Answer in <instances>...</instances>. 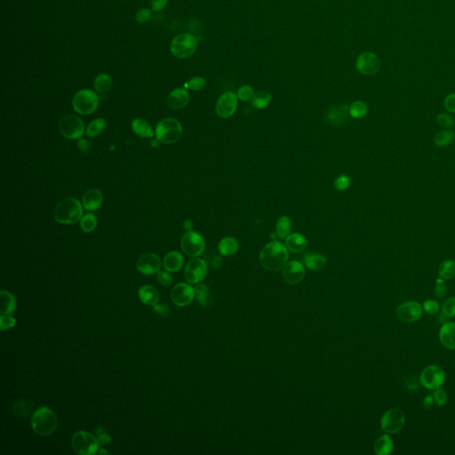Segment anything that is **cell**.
<instances>
[{
	"instance_id": "27",
	"label": "cell",
	"mask_w": 455,
	"mask_h": 455,
	"mask_svg": "<svg viewBox=\"0 0 455 455\" xmlns=\"http://www.w3.org/2000/svg\"><path fill=\"white\" fill-rule=\"evenodd\" d=\"M132 129L135 135L142 138H151L154 136V131L151 125L148 121L142 118L134 119L132 122Z\"/></svg>"
},
{
	"instance_id": "2",
	"label": "cell",
	"mask_w": 455,
	"mask_h": 455,
	"mask_svg": "<svg viewBox=\"0 0 455 455\" xmlns=\"http://www.w3.org/2000/svg\"><path fill=\"white\" fill-rule=\"evenodd\" d=\"M84 206L75 198H66L58 203L54 209V219L59 223L74 225L83 217Z\"/></svg>"
},
{
	"instance_id": "3",
	"label": "cell",
	"mask_w": 455,
	"mask_h": 455,
	"mask_svg": "<svg viewBox=\"0 0 455 455\" xmlns=\"http://www.w3.org/2000/svg\"><path fill=\"white\" fill-rule=\"evenodd\" d=\"M57 425L58 419L56 414L49 407H40L32 414V430L39 436L46 437L52 435L56 430Z\"/></svg>"
},
{
	"instance_id": "8",
	"label": "cell",
	"mask_w": 455,
	"mask_h": 455,
	"mask_svg": "<svg viewBox=\"0 0 455 455\" xmlns=\"http://www.w3.org/2000/svg\"><path fill=\"white\" fill-rule=\"evenodd\" d=\"M59 131L69 140H78L85 134V124L76 115H67L59 122Z\"/></svg>"
},
{
	"instance_id": "18",
	"label": "cell",
	"mask_w": 455,
	"mask_h": 455,
	"mask_svg": "<svg viewBox=\"0 0 455 455\" xmlns=\"http://www.w3.org/2000/svg\"><path fill=\"white\" fill-rule=\"evenodd\" d=\"M283 277L287 284H298L305 277V268L298 261L289 262L283 268Z\"/></svg>"
},
{
	"instance_id": "54",
	"label": "cell",
	"mask_w": 455,
	"mask_h": 455,
	"mask_svg": "<svg viewBox=\"0 0 455 455\" xmlns=\"http://www.w3.org/2000/svg\"><path fill=\"white\" fill-rule=\"evenodd\" d=\"M168 0H151V6L154 12H159L167 7Z\"/></svg>"
},
{
	"instance_id": "22",
	"label": "cell",
	"mask_w": 455,
	"mask_h": 455,
	"mask_svg": "<svg viewBox=\"0 0 455 455\" xmlns=\"http://www.w3.org/2000/svg\"><path fill=\"white\" fill-rule=\"evenodd\" d=\"M441 344L444 348L453 350L455 349V323L454 322H446L444 323L439 330L438 334Z\"/></svg>"
},
{
	"instance_id": "57",
	"label": "cell",
	"mask_w": 455,
	"mask_h": 455,
	"mask_svg": "<svg viewBox=\"0 0 455 455\" xmlns=\"http://www.w3.org/2000/svg\"><path fill=\"white\" fill-rule=\"evenodd\" d=\"M221 263H222V258L220 256H215L212 261V266L213 267V269L217 270L221 266Z\"/></svg>"
},
{
	"instance_id": "9",
	"label": "cell",
	"mask_w": 455,
	"mask_h": 455,
	"mask_svg": "<svg viewBox=\"0 0 455 455\" xmlns=\"http://www.w3.org/2000/svg\"><path fill=\"white\" fill-rule=\"evenodd\" d=\"M405 414L398 408H391L384 412L380 419V427L385 433L397 434L404 428Z\"/></svg>"
},
{
	"instance_id": "51",
	"label": "cell",
	"mask_w": 455,
	"mask_h": 455,
	"mask_svg": "<svg viewBox=\"0 0 455 455\" xmlns=\"http://www.w3.org/2000/svg\"><path fill=\"white\" fill-rule=\"evenodd\" d=\"M96 437H97V439L99 441L100 444H103V445L109 444L110 440H111V437H110V435L107 433L105 430L103 429V428H101V427H99V428L96 430Z\"/></svg>"
},
{
	"instance_id": "52",
	"label": "cell",
	"mask_w": 455,
	"mask_h": 455,
	"mask_svg": "<svg viewBox=\"0 0 455 455\" xmlns=\"http://www.w3.org/2000/svg\"><path fill=\"white\" fill-rule=\"evenodd\" d=\"M444 107L448 111L455 113V93H450L445 97Z\"/></svg>"
},
{
	"instance_id": "34",
	"label": "cell",
	"mask_w": 455,
	"mask_h": 455,
	"mask_svg": "<svg viewBox=\"0 0 455 455\" xmlns=\"http://www.w3.org/2000/svg\"><path fill=\"white\" fill-rule=\"evenodd\" d=\"M439 277L444 280H450L455 277V261L454 259H446L441 263L438 270Z\"/></svg>"
},
{
	"instance_id": "6",
	"label": "cell",
	"mask_w": 455,
	"mask_h": 455,
	"mask_svg": "<svg viewBox=\"0 0 455 455\" xmlns=\"http://www.w3.org/2000/svg\"><path fill=\"white\" fill-rule=\"evenodd\" d=\"M99 441L97 437L86 431H77L71 438V445L77 454H95L99 450Z\"/></svg>"
},
{
	"instance_id": "43",
	"label": "cell",
	"mask_w": 455,
	"mask_h": 455,
	"mask_svg": "<svg viewBox=\"0 0 455 455\" xmlns=\"http://www.w3.org/2000/svg\"><path fill=\"white\" fill-rule=\"evenodd\" d=\"M254 94V91L252 89V86L250 85H243L240 88L238 89L237 96L239 100H241L243 102H247L252 100V96Z\"/></svg>"
},
{
	"instance_id": "20",
	"label": "cell",
	"mask_w": 455,
	"mask_h": 455,
	"mask_svg": "<svg viewBox=\"0 0 455 455\" xmlns=\"http://www.w3.org/2000/svg\"><path fill=\"white\" fill-rule=\"evenodd\" d=\"M103 203V192L98 188H90L85 191L82 199L84 208L90 212L99 209Z\"/></svg>"
},
{
	"instance_id": "26",
	"label": "cell",
	"mask_w": 455,
	"mask_h": 455,
	"mask_svg": "<svg viewBox=\"0 0 455 455\" xmlns=\"http://www.w3.org/2000/svg\"><path fill=\"white\" fill-rule=\"evenodd\" d=\"M307 245V238L301 233H292L285 238V246L292 252H302L306 248Z\"/></svg>"
},
{
	"instance_id": "24",
	"label": "cell",
	"mask_w": 455,
	"mask_h": 455,
	"mask_svg": "<svg viewBox=\"0 0 455 455\" xmlns=\"http://www.w3.org/2000/svg\"><path fill=\"white\" fill-rule=\"evenodd\" d=\"M183 263V256L177 251L168 252L164 258V267L169 272H177L182 268Z\"/></svg>"
},
{
	"instance_id": "17",
	"label": "cell",
	"mask_w": 455,
	"mask_h": 455,
	"mask_svg": "<svg viewBox=\"0 0 455 455\" xmlns=\"http://www.w3.org/2000/svg\"><path fill=\"white\" fill-rule=\"evenodd\" d=\"M162 262L159 256L156 253L148 252L141 256L136 263V268L140 273L144 275H153L159 271Z\"/></svg>"
},
{
	"instance_id": "58",
	"label": "cell",
	"mask_w": 455,
	"mask_h": 455,
	"mask_svg": "<svg viewBox=\"0 0 455 455\" xmlns=\"http://www.w3.org/2000/svg\"><path fill=\"white\" fill-rule=\"evenodd\" d=\"M192 227H193V223H192L191 220H185L184 223H183V228H184L185 231H192Z\"/></svg>"
},
{
	"instance_id": "50",
	"label": "cell",
	"mask_w": 455,
	"mask_h": 455,
	"mask_svg": "<svg viewBox=\"0 0 455 455\" xmlns=\"http://www.w3.org/2000/svg\"><path fill=\"white\" fill-rule=\"evenodd\" d=\"M151 10H149V8H142L136 13L135 19L138 21L139 23H144L146 21H149L151 17Z\"/></svg>"
},
{
	"instance_id": "32",
	"label": "cell",
	"mask_w": 455,
	"mask_h": 455,
	"mask_svg": "<svg viewBox=\"0 0 455 455\" xmlns=\"http://www.w3.org/2000/svg\"><path fill=\"white\" fill-rule=\"evenodd\" d=\"M291 231V219L285 215L281 216L277 220V227H276V233H277L278 238L284 239V238H287L288 236L290 235Z\"/></svg>"
},
{
	"instance_id": "19",
	"label": "cell",
	"mask_w": 455,
	"mask_h": 455,
	"mask_svg": "<svg viewBox=\"0 0 455 455\" xmlns=\"http://www.w3.org/2000/svg\"><path fill=\"white\" fill-rule=\"evenodd\" d=\"M349 116V106L348 105L334 107L327 112V123L334 126L343 125L348 122Z\"/></svg>"
},
{
	"instance_id": "40",
	"label": "cell",
	"mask_w": 455,
	"mask_h": 455,
	"mask_svg": "<svg viewBox=\"0 0 455 455\" xmlns=\"http://www.w3.org/2000/svg\"><path fill=\"white\" fill-rule=\"evenodd\" d=\"M206 85V80L202 77H195L189 79L186 84L185 87L190 89L192 91H200L204 88Z\"/></svg>"
},
{
	"instance_id": "42",
	"label": "cell",
	"mask_w": 455,
	"mask_h": 455,
	"mask_svg": "<svg viewBox=\"0 0 455 455\" xmlns=\"http://www.w3.org/2000/svg\"><path fill=\"white\" fill-rule=\"evenodd\" d=\"M350 181H351V179L348 177L347 175H343V174L340 175L339 177L334 180V188L339 191H343L349 187Z\"/></svg>"
},
{
	"instance_id": "7",
	"label": "cell",
	"mask_w": 455,
	"mask_h": 455,
	"mask_svg": "<svg viewBox=\"0 0 455 455\" xmlns=\"http://www.w3.org/2000/svg\"><path fill=\"white\" fill-rule=\"evenodd\" d=\"M198 41L194 36L188 33H181L174 37L171 43V53L180 59H186L195 53Z\"/></svg>"
},
{
	"instance_id": "44",
	"label": "cell",
	"mask_w": 455,
	"mask_h": 455,
	"mask_svg": "<svg viewBox=\"0 0 455 455\" xmlns=\"http://www.w3.org/2000/svg\"><path fill=\"white\" fill-rule=\"evenodd\" d=\"M433 398L434 401L438 406H444V405L447 404V393L441 387H438L437 389H434Z\"/></svg>"
},
{
	"instance_id": "37",
	"label": "cell",
	"mask_w": 455,
	"mask_h": 455,
	"mask_svg": "<svg viewBox=\"0 0 455 455\" xmlns=\"http://www.w3.org/2000/svg\"><path fill=\"white\" fill-rule=\"evenodd\" d=\"M368 111V107L365 102L363 101H356L352 103L349 106V114L350 117L355 119H359L365 117Z\"/></svg>"
},
{
	"instance_id": "16",
	"label": "cell",
	"mask_w": 455,
	"mask_h": 455,
	"mask_svg": "<svg viewBox=\"0 0 455 455\" xmlns=\"http://www.w3.org/2000/svg\"><path fill=\"white\" fill-rule=\"evenodd\" d=\"M380 60L375 53L365 52L359 55L355 68L363 75H373L380 70Z\"/></svg>"
},
{
	"instance_id": "49",
	"label": "cell",
	"mask_w": 455,
	"mask_h": 455,
	"mask_svg": "<svg viewBox=\"0 0 455 455\" xmlns=\"http://www.w3.org/2000/svg\"><path fill=\"white\" fill-rule=\"evenodd\" d=\"M156 279H157L160 284L165 285V286L170 285L172 284V282H173V277L169 274V271H167H167L159 270L156 273Z\"/></svg>"
},
{
	"instance_id": "36",
	"label": "cell",
	"mask_w": 455,
	"mask_h": 455,
	"mask_svg": "<svg viewBox=\"0 0 455 455\" xmlns=\"http://www.w3.org/2000/svg\"><path fill=\"white\" fill-rule=\"evenodd\" d=\"M111 85H112V79L110 78V75L108 74L98 75L93 82L94 89L96 92L99 93L108 92Z\"/></svg>"
},
{
	"instance_id": "28",
	"label": "cell",
	"mask_w": 455,
	"mask_h": 455,
	"mask_svg": "<svg viewBox=\"0 0 455 455\" xmlns=\"http://www.w3.org/2000/svg\"><path fill=\"white\" fill-rule=\"evenodd\" d=\"M393 449H394L393 441L387 434L379 437L374 444V451L378 455L391 454Z\"/></svg>"
},
{
	"instance_id": "60",
	"label": "cell",
	"mask_w": 455,
	"mask_h": 455,
	"mask_svg": "<svg viewBox=\"0 0 455 455\" xmlns=\"http://www.w3.org/2000/svg\"><path fill=\"white\" fill-rule=\"evenodd\" d=\"M98 452H99V454H103V453H105V454H110V452L107 451V450H104V449H103V450H100Z\"/></svg>"
},
{
	"instance_id": "14",
	"label": "cell",
	"mask_w": 455,
	"mask_h": 455,
	"mask_svg": "<svg viewBox=\"0 0 455 455\" xmlns=\"http://www.w3.org/2000/svg\"><path fill=\"white\" fill-rule=\"evenodd\" d=\"M171 299L179 307L189 305L195 299V288L185 283L175 284L171 291Z\"/></svg>"
},
{
	"instance_id": "15",
	"label": "cell",
	"mask_w": 455,
	"mask_h": 455,
	"mask_svg": "<svg viewBox=\"0 0 455 455\" xmlns=\"http://www.w3.org/2000/svg\"><path fill=\"white\" fill-rule=\"evenodd\" d=\"M238 96L233 92H226L219 97L216 103V113L221 118H229L238 108Z\"/></svg>"
},
{
	"instance_id": "46",
	"label": "cell",
	"mask_w": 455,
	"mask_h": 455,
	"mask_svg": "<svg viewBox=\"0 0 455 455\" xmlns=\"http://www.w3.org/2000/svg\"><path fill=\"white\" fill-rule=\"evenodd\" d=\"M422 309H424L425 312L430 314V315H435L437 314L439 309H440V305L437 301L434 300H428L426 302H424L422 305Z\"/></svg>"
},
{
	"instance_id": "35",
	"label": "cell",
	"mask_w": 455,
	"mask_h": 455,
	"mask_svg": "<svg viewBox=\"0 0 455 455\" xmlns=\"http://www.w3.org/2000/svg\"><path fill=\"white\" fill-rule=\"evenodd\" d=\"M271 98H272L271 94L266 91H259V92H254V94L251 100L252 107H254L258 110H263L270 104Z\"/></svg>"
},
{
	"instance_id": "23",
	"label": "cell",
	"mask_w": 455,
	"mask_h": 455,
	"mask_svg": "<svg viewBox=\"0 0 455 455\" xmlns=\"http://www.w3.org/2000/svg\"><path fill=\"white\" fill-rule=\"evenodd\" d=\"M138 295L141 302L146 305H156L159 301V291H157L156 287L149 284L142 285L139 289Z\"/></svg>"
},
{
	"instance_id": "12",
	"label": "cell",
	"mask_w": 455,
	"mask_h": 455,
	"mask_svg": "<svg viewBox=\"0 0 455 455\" xmlns=\"http://www.w3.org/2000/svg\"><path fill=\"white\" fill-rule=\"evenodd\" d=\"M207 264L200 258H193L185 268V278L189 284H198L204 280L207 275Z\"/></svg>"
},
{
	"instance_id": "30",
	"label": "cell",
	"mask_w": 455,
	"mask_h": 455,
	"mask_svg": "<svg viewBox=\"0 0 455 455\" xmlns=\"http://www.w3.org/2000/svg\"><path fill=\"white\" fill-rule=\"evenodd\" d=\"M195 297L199 305L208 307L213 301V296L206 284H199L195 287Z\"/></svg>"
},
{
	"instance_id": "5",
	"label": "cell",
	"mask_w": 455,
	"mask_h": 455,
	"mask_svg": "<svg viewBox=\"0 0 455 455\" xmlns=\"http://www.w3.org/2000/svg\"><path fill=\"white\" fill-rule=\"evenodd\" d=\"M99 106V96L90 89H82L72 99V107L77 113L85 116L94 112Z\"/></svg>"
},
{
	"instance_id": "45",
	"label": "cell",
	"mask_w": 455,
	"mask_h": 455,
	"mask_svg": "<svg viewBox=\"0 0 455 455\" xmlns=\"http://www.w3.org/2000/svg\"><path fill=\"white\" fill-rule=\"evenodd\" d=\"M16 324V319L14 316L10 315H1L0 316V330L4 331L9 330L11 328L15 327Z\"/></svg>"
},
{
	"instance_id": "48",
	"label": "cell",
	"mask_w": 455,
	"mask_h": 455,
	"mask_svg": "<svg viewBox=\"0 0 455 455\" xmlns=\"http://www.w3.org/2000/svg\"><path fill=\"white\" fill-rule=\"evenodd\" d=\"M437 122L443 127L451 128L454 125L453 118L446 113L439 114L437 116Z\"/></svg>"
},
{
	"instance_id": "59",
	"label": "cell",
	"mask_w": 455,
	"mask_h": 455,
	"mask_svg": "<svg viewBox=\"0 0 455 455\" xmlns=\"http://www.w3.org/2000/svg\"><path fill=\"white\" fill-rule=\"evenodd\" d=\"M159 141L157 140V139H155V140H153L151 141V146H152L153 148H156V147H158L159 146Z\"/></svg>"
},
{
	"instance_id": "29",
	"label": "cell",
	"mask_w": 455,
	"mask_h": 455,
	"mask_svg": "<svg viewBox=\"0 0 455 455\" xmlns=\"http://www.w3.org/2000/svg\"><path fill=\"white\" fill-rule=\"evenodd\" d=\"M238 242L232 237L222 238L218 244V251L221 255L230 256L234 254L238 250Z\"/></svg>"
},
{
	"instance_id": "53",
	"label": "cell",
	"mask_w": 455,
	"mask_h": 455,
	"mask_svg": "<svg viewBox=\"0 0 455 455\" xmlns=\"http://www.w3.org/2000/svg\"><path fill=\"white\" fill-rule=\"evenodd\" d=\"M78 148L81 152L88 153L91 149V143L88 140L81 137V138L78 139Z\"/></svg>"
},
{
	"instance_id": "4",
	"label": "cell",
	"mask_w": 455,
	"mask_h": 455,
	"mask_svg": "<svg viewBox=\"0 0 455 455\" xmlns=\"http://www.w3.org/2000/svg\"><path fill=\"white\" fill-rule=\"evenodd\" d=\"M155 135L160 142L164 144H172L181 139L182 126L177 119L173 117H167L157 124Z\"/></svg>"
},
{
	"instance_id": "55",
	"label": "cell",
	"mask_w": 455,
	"mask_h": 455,
	"mask_svg": "<svg viewBox=\"0 0 455 455\" xmlns=\"http://www.w3.org/2000/svg\"><path fill=\"white\" fill-rule=\"evenodd\" d=\"M153 309L155 312L159 314L161 316H167L168 315V307L166 304H156L153 306Z\"/></svg>"
},
{
	"instance_id": "38",
	"label": "cell",
	"mask_w": 455,
	"mask_h": 455,
	"mask_svg": "<svg viewBox=\"0 0 455 455\" xmlns=\"http://www.w3.org/2000/svg\"><path fill=\"white\" fill-rule=\"evenodd\" d=\"M97 223H98V221H97L95 215L93 213H88L82 217L81 220H80V227H81L82 231L85 233H90L95 230Z\"/></svg>"
},
{
	"instance_id": "1",
	"label": "cell",
	"mask_w": 455,
	"mask_h": 455,
	"mask_svg": "<svg viewBox=\"0 0 455 455\" xmlns=\"http://www.w3.org/2000/svg\"><path fill=\"white\" fill-rule=\"evenodd\" d=\"M288 259L287 247L278 241L267 244L259 253V263L265 270L270 271H278L283 269Z\"/></svg>"
},
{
	"instance_id": "11",
	"label": "cell",
	"mask_w": 455,
	"mask_h": 455,
	"mask_svg": "<svg viewBox=\"0 0 455 455\" xmlns=\"http://www.w3.org/2000/svg\"><path fill=\"white\" fill-rule=\"evenodd\" d=\"M182 251L188 256L201 255L206 249V242L201 235L195 231H187L182 236L181 241Z\"/></svg>"
},
{
	"instance_id": "39",
	"label": "cell",
	"mask_w": 455,
	"mask_h": 455,
	"mask_svg": "<svg viewBox=\"0 0 455 455\" xmlns=\"http://www.w3.org/2000/svg\"><path fill=\"white\" fill-rule=\"evenodd\" d=\"M455 138V133L451 130L439 132L435 137V144L438 147H445L451 144Z\"/></svg>"
},
{
	"instance_id": "21",
	"label": "cell",
	"mask_w": 455,
	"mask_h": 455,
	"mask_svg": "<svg viewBox=\"0 0 455 455\" xmlns=\"http://www.w3.org/2000/svg\"><path fill=\"white\" fill-rule=\"evenodd\" d=\"M189 95L185 88L173 90L167 96V105L172 110H181L188 103Z\"/></svg>"
},
{
	"instance_id": "10",
	"label": "cell",
	"mask_w": 455,
	"mask_h": 455,
	"mask_svg": "<svg viewBox=\"0 0 455 455\" xmlns=\"http://www.w3.org/2000/svg\"><path fill=\"white\" fill-rule=\"evenodd\" d=\"M445 373L441 366L430 365L422 370L419 375V381L428 389H437L444 384Z\"/></svg>"
},
{
	"instance_id": "13",
	"label": "cell",
	"mask_w": 455,
	"mask_h": 455,
	"mask_svg": "<svg viewBox=\"0 0 455 455\" xmlns=\"http://www.w3.org/2000/svg\"><path fill=\"white\" fill-rule=\"evenodd\" d=\"M396 315L402 322L413 323L422 316V306L415 301L405 302L398 307Z\"/></svg>"
},
{
	"instance_id": "25",
	"label": "cell",
	"mask_w": 455,
	"mask_h": 455,
	"mask_svg": "<svg viewBox=\"0 0 455 455\" xmlns=\"http://www.w3.org/2000/svg\"><path fill=\"white\" fill-rule=\"evenodd\" d=\"M16 300L10 291L0 292V313L1 315H12L16 309Z\"/></svg>"
},
{
	"instance_id": "31",
	"label": "cell",
	"mask_w": 455,
	"mask_h": 455,
	"mask_svg": "<svg viewBox=\"0 0 455 455\" xmlns=\"http://www.w3.org/2000/svg\"><path fill=\"white\" fill-rule=\"evenodd\" d=\"M304 264L309 270H321L327 264V258L319 253H308L304 257Z\"/></svg>"
},
{
	"instance_id": "41",
	"label": "cell",
	"mask_w": 455,
	"mask_h": 455,
	"mask_svg": "<svg viewBox=\"0 0 455 455\" xmlns=\"http://www.w3.org/2000/svg\"><path fill=\"white\" fill-rule=\"evenodd\" d=\"M442 314L445 317L455 316V297L448 299L442 306Z\"/></svg>"
},
{
	"instance_id": "56",
	"label": "cell",
	"mask_w": 455,
	"mask_h": 455,
	"mask_svg": "<svg viewBox=\"0 0 455 455\" xmlns=\"http://www.w3.org/2000/svg\"><path fill=\"white\" fill-rule=\"evenodd\" d=\"M434 402L435 401H434L433 395H428L423 400V407L427 410H430L433 407Z\"/></svg>"
},
{
	"instance_id": "33",
	"label": "cell",
	"mask_w": 455,
	"mask_h": 455,
	"mask_svg": "<svg viewBox=\"0 0 455 455\" xmlns=\"http://www.w3.org/2000/svg\"><path fill=\"white\" fill-rule=\"evenodd\" d=\"M106 120L104 118H96L87 125L85 134L89 138H93L103 133L106 127Z\"/></svg>"
},
{
	"instance_id": "47",
	"label": "cell",
	"mask_w": 455,
	"mask_h": 455,
	"mask_svg": "<svg viewBox=\"0 0 455 455\" xmlns=\"http://www.w3.org/2000/svg\"><path fill=\"white\" fill-rule=\"evenodd\" d=\"M434 290H435V294H436L437 297H438V298H444V296L446 295V294H447V287L444 284V281L443 278H441V277L437 278Z\"/></svg>"
}]
</instances>
